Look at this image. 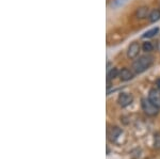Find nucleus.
I'll use <instances>...</instances> for the list:
<instances>
[{
    "label": "nucleus",
    "mask_w": 160,
    "mask_h": 159,
    "mask_svg": "<svg viewBox=\"0 0 160 159\" xmlns=\"http://www.w3.org/2000/svg\"><path fill=\"white\" fill-rule=\"evenodd\" d=\"M152 63H153V57L148 55H144L133 61L132 68L137 74H141L148 70L152 65Z\"/></svg>",
    "instance_id": "nucleus-1"
},
{
    "label": "nucleus",
    "mask_w": 160,
    "mask_h": 159,
    "mask_svg": "<svg viewBox=\"0 0 160 159\" xmlns=\"http://www.w3.org/2000/svg\"><path fill=\"white\" fill-rule=\"evenodd\" d=\"M141 106H142L143 111L145 112L148 115H149V117H154V115H157V113H158L159 108L155 106L153 102H152L148 98L142 99V101H141Z\"/></svg>",
    "instance_id": "nucleus-2"
},
{
    "label": "nucleus",
    "mask_w": 160,
    "mask_h": 159,
    "mask_svg": "<svg viewBox=\"0 0 160 159\" xmlns=\"http://www.w3.org/2000/svg\"><path fill=\"white\" fill-rule=\"evenodd\" d=\"M133 102V97L129 93H121L118 95V102L120 104L121 107H127L129 106L131 102Z\"/></svg>",
    "instance_id": "nucleus-3"
},
{
    "label": "nucleus",
    "mask_w": 160,
    "mask_h": 159,
    "mask_svg": "<svg viewBox=\"0 0 160 159\" xmlns=\"http://www.w3.org/2000/svg\"><path fill=\"white\" fill-rule=\"evenodd\" d=\"M148 99L160 109V89H152L148 93Z\"/></svg>",
    "instance_id": "nucleus-4"
},
{
    "label": "nucleus",
    "mask_w": 160,
    "mask_h": 159,
    "mask_svg": "<svg viewBox=\"0 0 160 159\" xmlns=\"http://www.w3.org/2000/svg\"><path fill=\"white\" fill-rule=\"evenodd\" d=\"M139 51H140V45H139L138 42H133L131 43L128 47L127 50V56L129 59H135L138 57L139 55Z\"/></svg>",
    "instance_id": "nucleus-5"
},
{
    "label": "nucleus",
    "mask_w": 160,
    "mask_h": 159,
    "mask_svg": "<svg viewBox=\"0 0 160 159\" xmlns=\"http://www.w3.org/2000/svg\"><path fill=\"white\" fill-rule=\"evenodd\" d=\"M121 134H122V129L114 126L108 130V138H109V140L111 142H114V141H117L118 138L120 137Z\"/></svg>",
    "instance_id": "nucleus-6"
},
{
    "label": "nucleus",
    "mask_w": 160,
    "mask_h": 159,
    "mask_svg": "<svg viewBox=\"0 0 160 159\" xmlns=\"http://www.w3.org/2000/svg\"><path fill=\"white\" fill-rule=\"evenodd\" d=\"M118 77H120V79L122 81H128L133 78V74H132V72L130 70H128V68H123V70L120 72Z\"/></svg>",
    "instance_id": "nucleus-7"
},
{
    "label": "nucleus",
    "mask_w": 160,
    "mask_h": 159,
    "mask_svg": "<svg viewBox=\"0 0 160 159\" xmlns=\"http://www.w3.org/2000/svg\"><path fill=\"white\" fill-rule=\"evenodd\" d=\"M148 11H149V10H148V7H139V9H137L136 16L138 17V18H140V19H143L148 15Z\"/></svg>",
    "instance_id": "nucleus-8"
},
{
    "label": "nucleus",
    "mask_w": 160,
    "mask_h": 159,
    "mask_svg": "<svg viewBox=\"0 0 160 159\" xmlns=\"http://www.w3.org/2000/svg\"><path fill=\"white\" fill-rule=\"evenodd\" d=\"M148 18L151 20V22H157V20H159L160 19V10H158V9L153 10V11L149 13Z\"/></svg>",
    "instance_id": "nucleus-9"
},
{
    "label": "nucleus",
    "mask_w": 160,
    "mask_h": 159,
    "mask_svg": "<svg viewBox=\"0 0 160 159\" xmlns=\"http://www.w3.org/2000/svg\"><path fill=\"white\" fill-rule=\"evenodd\" d=\"M120 75V72L118 71V68H111L110 71H108L107 73V79H109V80H112V79H114L115 77H118Z\"/></svg>",
    "instance_id": "nucleus-10"
},
{
    "label": "nucleus",
    "mask_w": 160,
    "mask_h": 159,
    "mask_svg": "<svg viewBox=\"0 0 160 159\" xmlns=\"http://www.w3.org/2000/svg\"><path fill=\"white\" fill-rule=\"evenodd\" d=\"M159 32V28H153V29H151V30H148V32H145L144 33V35H143V37H148V38H151V37H155V35L157 34V33Z\"/></svg>",
    "instance_id": "nucleus-11"
},
{
    "label": "nucleus",
    "mask_w": 160,
    "mask_h": 159,
    "mask_svg": "<svg viewBox=\"0 0 160 159\" xmlns=\"http://www.w3.org/2000/svg\"><path fill=\"white\" fill-rule=\"evenodd\" d=\"M142 49H143V51H145V52H151V51L154 49V47H153V45H152V43L145 42L142 45Z\"/></svg>",
    "instance_id": "nucleus-12"
},
{
    "label": "nucleus",
    "mask_w": 160,
    "mask_h": 159,
    "mask_svg": "<svg viewBox=\"0 0 160 159\" xmlns=\"http://www.w3.org/2000/svg\"><path fill=\"white\" fill-rule=\"evenodd\" d=\"M155 147H160V134L155 136Z\"/></svg>",
    "instance_id": "nucleus-13"
},
{
    "label": "nucleus",
    "mask_w": 160,
    "mask_h": 159,
    "mask_svg": "<svg viewBox=\"0 0 160 159\" xmlns=\"http://www.w3.org/2000/svg\"><path fill=\"white\" fill-rule=\"evenodd\" d=\"M156 86L158 87V89H160V79H157V81H156Z\"/></svg>",
    "instance_id": "nucleus-14"
}]
</instances>
